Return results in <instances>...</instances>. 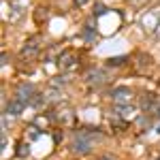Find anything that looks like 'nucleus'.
Listing matches in <instances>:
<instances>
[{
  "label": "nucleus",
  "mask_w": 160,
  "mask_h": 160,
  "mask_svg": "<svg viewBox=\"0 0 160 160\" xmlns=\"http://www.w3.org/2000/svg\"><path fill=\"white\" fill-rule=\"evenodd\" d=\"M94 141H96L94 130H79L73 137V152L75 154H90L94 149Z\"/></svg>",
  "instance_id": "nucleus-1"
},
{
  "label": "nucleus",
  "mask_w": 160,
  "mask_h": 160,
  "mask_svg": "<svg viewBox=\"0 0 160 160\" xmlns=\"http://www.w3.org/2000/svg\"><path fill=\"white\" fill-rule=\"evenodd\" d=\"M141 28L152 38H160V9H149L141 15Z\"/></svg>",
  "instance_id": "nucleus-2"
},
{
  "label": "nucleus",
  "mask_w": 160,
  "mask_h": 160,
  "mask_svg": "<svg viewBox=\"0 0 160 160\" xmlns=\"http://www.w3.org/2000/svg\"><path fill=\"white\" fill-rule=\"evenodd\" d=\"M113 102L115 105H132V92L128 88H118L113 92Z\"/></svg>",
  "instance_id": "nucleus-3"
},
{
  "label": "nucleus",
  "mask_w": 160,
  "mask_h": 160,
  "mask_svg": "<svg viewBox=\"0 0 160 160\" xmlns=\"http://www.w3.org/2000/svg\"><path fill=\"white\" fill-rule=\"evenodd\" d=\"M37 92H34V88L30 86V83H24V86L17 88V92H15V98L22 100V102H28V100H32V96H34Z\"/></svg>",
  "instance_id": "nucleus-4"
},
{
  "label": "nucleus",
  "mask_w": 160,
  "mask_h": 160,
  "mask_svg": "<svg viewBox=\"0 0 160 160\" xmlns=\"http://www.w3.org/2000/svg\"><path fill=\"white\" fill-rule=\"evenodd\" d=\"M77 66V56L75 53H62L60 56V68L62 71H68Z\"/></svg>",
  "instance_id": "nucleus-5"
},
{
  "label": "nucleus",
  "mask_w": 160,
  "mask_h": 160,
  "mask_svg": "<svg viewBox=\"0 0 160 160\" xmlns=\"http://www.w3.org/2000/svg\"><path fill=\"white\" fill-rule=\"evenodd\" d=\"M86 79L90 83H105L107 81V73H102V71H90L86 75Z\"/></svg>",
  "instance_id": "nucleus-6"
},
{
  "label": "nucleus",
  "mask_w": 160,
  "mask_h": 160,
  "mask_svg": "<svg viewBox=\"0 0 160 160\" xmlns=\"http://www.w3.org/2000/svg\"><path fill=\"white\" fill-rule=\"evenodd\" d=\"M24 107H26V102H22V100H11L9 105H7V113L9 115H17V113H22L24 111Z\"/></svg>",
  "instance_id": "nucleus-7"
},
{
  "label": "nucleus",
  "mask_w": 160,
  "mask_h": 160,
  "mask_svg": "<svg viewBox=\"0 0 160 160\" xmlns=\"http://www.w3.org/2000/svg\"><path fill=\"white\" fill-rule=\"evenodd\" d=\"M115 113L120 118H130L135 113V105H115Z\"/></svg>",
  "instance_id": "nucleus-8"
},
{
  "label": "nucleus",
  "mask_w": 160,
  "mask_h": 160,
  "mask_svg": "<svg viewBox=\"0 0 160 160\" xmlns=\"http://www.w3.org/2000/svg\"><path fill=\"white\" fill-rule=\"evenodd\" d=\"M58 120H62L64 124H71L73 122V111H68V109H64V111H60V115H56Z\"/></svg>",
  "instance_id": "nucleus-9"
},
{
  "label": "nucleus",
  "mask_w": 160,
  "mask_h": 160,
  "mask_svg": "<svg viewBox=\"0 0 160 160\" xmlns=\"http://www.w3.org/2000/svg\"><path fill=\"white\" fill-rule=\"evenodd\" d=\"M83 37H86L90 43L94 41V26L92 24H86V28H83Z\"/></svg>",
  "instance_id": "nucleus-10"
},
{
  "label": "nucleus",
  "mask_w": 160,
  "mask_h": 160,
  "mask_svg": "<svg viewBox=\"0 0 160 160\" xmlns=\"http://www.w3.org/2000/svg\"><path fill=\"white\" fill-rule=\"evenodd\" d=\"M37 51H38V45L28 43V47H24V56H32V53H37Z\"/></svg>",
  "instance_id": "nucleus-11"
},
{
  "label": "nucleus",
  "mask_w": 160,
  "mask_h": 160,
  "mask_svg": "<svg viewBox=\"0 0 160 160\" xmlns=\"http://www.w3.org/2000/svg\"><path fill=\"white\" fill-rule=\"evenodd\" d=\"M38 137H41V130L34 128V126H30L28 128V139H38Z\"/></svg>",
  "instance_id": "nucleus-12"
},
{
  "label": "nucleus",
  "mask_w": 160,
  "mask_h": 160,
  "mask_svg": "<svg viewBox=\"0 0 160 160\" xmlns=\"http://www.w3.org/2000/svg\"><path fill=\"white\" fill-rule=\"evenodd\" d=\"M15 152H17V156H22V158H26V156L30 154L28 145H17V149H15Z\"/></svg>",
  "instance_id": "nucleus-13"
},
{
  "label": "nucleus",
  "mask_w": 160,
  "mask_h": 160,
  "mask_svg": "<svg viewBox=\"0 0 160 160\" xmlns=\"http://www.w3.org/2000/svg\"><path fill=\"white\" fill-rule=\"evenodd\" d=\"M43 94H34V96H32V100H30V102H32V105H34V107H38V105H43Z\"/></svg>",
  "instance_id": "nucleus-14"
},
{
  "label": "nucleus",
  "mask_w": 160,
  "mask_h": 160,
  "mask_svg": "<svg viewBox=\"0 0 160 160\" xmlns=\"http://www.w3.org/2000/svg\"><path fill=\"white\" fill-rule=\"evenodd\" d=\"M126 62V58H111L109 64H113V66H118V64H124Z\"/></svg>",
  "instance_id": "nucleus-15"
},
{
  "label": "nucleus",
  "mask_w": 160,
  "mask_h": 160,
  "mask_svg": "<svg viewBox=\"0 0 160 160\" xmlns=\"http://www.w3.org/2000/svg\"><path fill=\"white\" fill-rule=\"evenodd\" d=\"M109 9L107 7H102V4H96V15H102V13H107Z\"/></svg>",
  "instance_id": "nucleus-16"
},
{
  "label": "nucleus",
  "mask_w": 160,
  "mask_h": 160,
  "mask_svg": "<svg viewBox=\"0 0 160 160\" xmlns=\"http://www.w3.org/2000/svg\"><path fill=\"white\" fill-rule=\"evenodd\" d=\"M7 143H9V137H7V132H4V135H2V139H0V148L4 149V148H7Z\"/></svg>",
  "instance_id": "nucleus-17"
},
{
  "label": "nucleus",
  "mask_w": 160,
  "mask_h": 160,
  "mask_svg": "<svg viewBox=\"0 0 160 160\" xmlns=\"http://www.w3.org/2000/svg\"><path fill=\"white\" fill-rule=\"evenodd\" d=\"M75 2H77V4H79V7H83V4H88V2H90V0H75Z\"/></svg>",
  "instance_id": "nucleus-18"
},
{
  "label": "nucleus",
  "mask_w": 160,
  "mask_h": 160,
  "mask_svg": "<svg viewBox=\"0 0 160 160\" xmlns=\"http://www.w3.org/2000/svg\"><path fill=\"white\" fill-rule=\"evenodd\" d=\"M100 160H115L113 156H105V158H100Z\"/></svg>",
  "instance_id": "nucleus-19"
},
{
  "label": "nucleus",
  "mask_w": 160,
  "mask_h": 160,
  "mask_svg": "<svg viewBox=\"0 0 160 160\" xmlns=\"http://www.w3.org/2000/svg\"><path fill=\"white\" fill-rule=\"evenodd\" d=\"M156 113H158V115H160V105H158V109H156Z\"/></svg>",
  "instance_id": "nucleus-20"
},
{
  "label": "nucleus",
  "mask_w": 160,
  "mask_h": 160,
  "mask_svg": "<svg viewBox=\"0 0 160 160\" xmlns=\"http://www.w3.org/2000/svg\"><path fill=\"white\" fill-rule=\"evenodd\" d=\"M130 2H141V0H130Z\"/></svg>",
  "instance_id": "nucleus-21"
},
{
  "label": "nucleus",
  "mask_w": 160,
  "mask_h": 160,
  "mask_svg": "<svg viewBox=\"0 0 160 160\" xmlns=\"http://www.w3.org/2000/svg\"><path fill=\"white\" fill-rule=\"evenodd\" d=\"M156 132H160V126H158V128H156Z\"/></svg>",
  "instance_id": "nucleus-22"
},
{
  "label": "nucleus",
  "mask_w": 160,
  "mask_h": 160,
  "mask_svg": "<svg viewBox=\"0 0 160 160\" xmlns=\"http://www.w3.org/2000/svg\"><path fill=\"white\" fill-rule=\"evenodd\" d=\"M158 160H160V158H158Z\"/></svg>",
  "instance_id": "nucleus-23"
}]
</instances>
